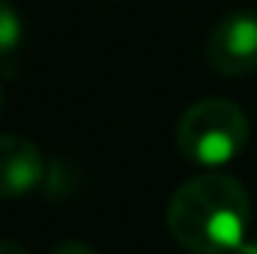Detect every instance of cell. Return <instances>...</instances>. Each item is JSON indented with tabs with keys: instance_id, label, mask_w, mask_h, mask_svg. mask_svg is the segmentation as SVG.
Masks as SVG:
<instances>
[{
	"instance_id": "cell-9",
	"label": "cell",
	"mask_w": 257,
	"mask_h": 254,
	"mask_svg": "<svg viewBox=\"0 0 257 254\" xmlns=\"http://www.w3.org/2000/svg\"><path fill=\"white\" fill-rule=\"evenodd\" d=\"M0 111H3V87H0Z\"/></svg>"
},
{
	"instance_id": "cell-1",
	"label": "cell",
	"mask_w": 257,
	"mask_h": 254,
	"mask_svg": "<svg viewBox=\"0 0 257 254\" xmlns=\"http://www.w3.org/2000/svg\"><path fill=\"white\" fill-rule=\"evenodd\" d=\"M171 236L194 254H230L248 233L251 197L224 171H203L186 180L168 203Z\"/></svg>"
},
{
	"instance_id": "cell-3",
	"label": "cell",
	"mask_w": 257,
	"mask_h": 254,
	"mask_svg": "<svg viewBox=\"0 0 257 254\" xmlns=\"http://www.w3.org/2000/svg\"><path fill=\"white\" fill-rule=\"evenodd\" d=\"M206 63L224 78H242L257 72V15L227 12L206 36Z\"/></svg>"
},
{
	"instance_id": "cell-5",
	"label": "cell",
	"mask_w": 257,
	"mask_h": 254,
	"mask_svg": "<svg viewBox=\"0 0 257 254\" xmlns=\"http://www.w3.org/2000/svg\"><path fill=\"white\" fill-rule=\"evenodd\" d=\"M21 42V18L9 0H0V57L12 54Z\"/></svg>"
},
{
	"instance_id": "cell-4",
	"label": "cell",
	"mask_w": 257,
	"mask_h": 254,
	"mask_svg": "<svg viewBox=\"0 0 257 254\" xmlns=\"http://www.w3.org/2000/svg\"><path fill=\"white\" fill-rule=\"evenodd\" d=\"M45 177L39 147L21 135H0V200H15L36 189Z\"/></svg>"
},
{
	"instance_id": "cell-6",
	"label": "cell",
	"mask_w": 257,
	"mask_h": 254,
	"mask_svg": "<svg viewBox=\"0 0 257 254\" xmlns=\"http://www.w3.org/2000/svg\"><path fill=\"white\" fill-rule=\"evenodd\" d=\"M48 254H96L90 245H84V242H75V239H69V242H60V245H54Z\"/></svg>"
},
{
	"instance_id": "cell-8",
	"label": "cell",
	"mask_w": 257,
	"mask_h": 254,
	"mask_svg": "<svg viewBox=\"0 0 257 254\" xmlns=\"http://www.w3.org/2000/svg\"><path fill=\"white\" fill-rule=\"evenodd\" d=\"M230 254H257V239H242Z\"/></svg>"
},
{
	"instance_id": "cell-7",
	"label": "cell",
	"mask_w": 257,
	"mask_h": 254,
	"mask_svg": "<svg viewBox=\"0 0 257 254\" xmlns=\"http://www.w3.org/2000/svg\"><path fill=\"white\" fill-rule=\"evenodd\" d=\"M0 254H30L24 245L12 242V239H0Z\"/></svg>"
},
{
	"instance_id": "cell-2",
	"label": "cell",
	"mask_w": 257,
	"mask_h": 254,
	"mask_svg": "<svg viewBox=\"0 0 257 254\" xmlns=\"http://www.w3.org/2000/svg\"><path fill=\"white\" fill-rule=\"evenodd\" d=\"M248 117L230 99H200L177 123V150L200 168L233 162L248 144Z\"/></svg>"
}]
</instances>
